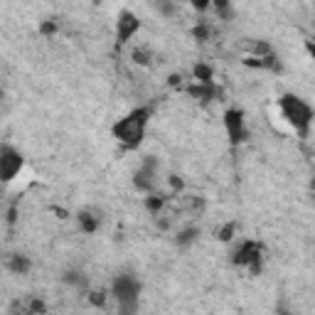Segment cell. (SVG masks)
I'll list each match as a JSON object with an SVG mask.
<instances>
[{
    "mask_svg": "<svg viewBox=\"0 0 315 315\" xmlns=\"http://www.w3.org/2000/svg\"><path fill=\"white\" fill-rule=\"evenodd\" d=\"M151 121V109L148 106H138L123 118H118L114 126V136L118 143H123L126 148H138L143 138H145V128Z\"/></svg>",
    "mask_w": 315,
    "mask_h": 315,
    "instance_id": "6da1fadb",
    "label": "cell"
},
{
    "mask_svg": "<svg viewBox=\"0 0 315 315\" xmlns=\"http://www.w3.org/2000/svg\"><path fill=\"white\" fill-rule=\"evenodd\" d=\"M278 109H281L283 118H286L298 133L305 136V133L310 131L313 109H310V103H305L301 96H296V94H283V96L278 99Z\"/></svg>",
    "mask_w": 315,
    "mask_h": 315,
    "instance_id": "7a4b0ae2",
    "label": "cell"
},
{
    "mask_svg": "<svg viewBox=\"0 0 315 315\" xmlns=\"http://www.w3.org/2000/svg\"><path fill=\"white\" fill-rule=\"evenodd\" d=\"M111 296L116 298L118 308L123 313H133L138 308V296H140V283L136 276L131 274H121V276L114 278L111 283Z\"/></svg>",
    "mask_w": 315,
    "mask_h": 315,
    "instance_id": "3957f363",
    "label": "cell"
},
{
    "mask_svg": "<svg viewBox=\"0 0 315 315\" xmlns=\"http://www.w3.org/2000/svg\"><path fill=\"white\" fill-rule=\"evenodd\" d=\"M23 155L17 148L13 145H0V182H10L15 177L20 175V170H23Z\"/></svg>",
    "mask_w": 315,
    "mask_h": 315,
    "instance_id": "277c9868",
    "label": "cell"
},
{
    "mask_svg": "<svg viewBox=\"0 0 315 315\" xmlns=\"http://www.w3.org/2000/svg\"><path fill=\"white\" fill-rule=\"evenodd\" d=\"M237 266H249L251 274H259V261H261V246L256 241H241L239 246L234 249V259H232Z\"/></svg>",
    "mask_w": 315,
    "mask_h": 315,
    "instance_id": "5b68a950",
    "label": "cell"
},
{
    "mask_svg": "<svg viewBox=\"0 0 315 315\" xmlns=\"http://www.w3.org/2000/svg\"><path fill=\"white\" fill-rule=\"evenodd\" d=\"M155 177H158V163H155V158H145V160L138 165L136 175H133V185H136V190H140V192H153Z\"/></svg>",
    "mask_w": 315,
    "mask_h": 315,
    "instance_id": "8992f818",
    "label": "cell"
},
{
    "mask_svg": "<svg viewBox=\"0 0 315 315\" xmlns=\"http://www.w3.org/2000/svg\"><path fill=\"white\" fill-rule=\"evenodd\" d=\"M138 30H140L138 15H133L131 10H121L118 13V17H116V39H118V45H126Z\"/></svg>",
    "mask_w": 315,
    "mask_h": 315,
    "instance_id": "52a82bcc",
    "label": "cell"
},
{
    "mask_svg": "<svg viewBox=\"0 0 315 315\" xmlns=\"http://www.w3.org/2000/svg\"><path fill=\"white\" fill-rule=\"evenodd\" d=\"M224 128H227V136L232 143H241L246 138V126H244V114L239 109H229L224 114Z\"/></svg>",
    "mask_w": 315,
    "mask_h": 315,
    "instance_id": "ba28073f",
    "label": "cell"
},
{
    "mask_svg": "<svg viewBox=\"0 0 315 315\" xmlns=\"http://www.w3.org/2000/svg\"><path fill=\"white\" fill-rule=\"evenodd\" d=\"M190 94L200 101H212L219 96V89L215 87V81H212V84H195V87L190 89Z\"/></svg>",
    "mask_w": 315,
    "mask_h": 315,
    "instance_id": "9c48e42d",
    "label": "cell"
},
{
    "mask_svg": "<svg viewBox=\"0 0 315 315\" xmlns=\"http://www.w3.org/2000/svg\"><path fill=\"white\" fill-rule=\"evenodd\" d=\"M30 259L23 256V254H13L10 259H8V268L13 271V274H20V276H25L27 271H30Z\"/></svg>",
    "mask_w": 315,
    "mask_h": 315,
    "instance_id": "30bf717a",
    "label": "cell"
},
{
    "mask_svg": "<svg viewBox=\"0 0 315 315\" xmlns=\"http://www.w3.org/2000/svg\"><path fill=\"white\" fill-rule=\"evenodd\" d=\"M76 222H79V229H81L84 234H94V232L99 229V217H94L91 212H79Z\"/></svg>",
    "mask_w": 315,
    "mask_h": 315,
    "instance_id": "8fae6325",
    "label": "cell"
},
{
    "mask_svg": "<svg viewBox=\"0 0 315 315\" xmlns=\"http://www.w3.org/2000/svg\"><path fill=\"white\" fill-rule=\"evenodd\" d=\"M192 74H195L197 84H212V67H207V64H195Z\"/></svg>",
    "mask_w": 315,
    "mask_h": 315,
    "instance_id": "7c38bea8",
    "label": "cell"
},
{
    "mask_svg": "<svg viewBox=\"0 0 315 315\" xmlns=\"http://www.w3.org/2000/svg\"><path fill=\"white\" fill-rule=\"evenodd\" d=\"M197 237H200V229L197 227L185 229V232H180V234H177V246H190L192 241H197Z\"/></svg>",
    "mask_w": 315,
    "mask_h": 315,
    "instance_id": "4fadbf2b",
    "label": "cell"
},
{
    "mask_svg": "<svg viewBox=\"0 0 315 315\" xmlns=\"http://www.w3.org/2000/svg\"><path fill=\"white\" fill-rule=\"evenodd\" d=\"M212 5H215L217 15H219L222 20H232L234 10H232V3H229V0H212Z\"/></svg>",
    "mask_w": 315,
    "mask_h": 315,
    "instance_id": "5bb4252c",
    "label": "cell"
},
{
    "mask_svg": "<svg viewBox=\"0 0 315 315\" xmlns=\"http://www.w3.org/2000/svg\"><path fill=\"white\" fill-rule=\"evenodd\" d=\"M234 234H237V222H229V224H224V227L217 232V239L219 241H232L234 239Z\"/></svg>",
    "mask_w": 315,
    "mask_h": 315,
    "instance_id": "9a60e30c",
    "label": "cell"
},
{
    "mask_svg": "<svg viewBox=\"0 0 315 315\" xmlns=\"http://www.w3.org/2000/svg\"><path fill=\"white\" fill-rule=\"evenodd\" d=\"M64 281H67V283H72V286H76V288H87V278H84V274L69 271V274L64 276Z\"/></svg>",
    "mask_w": 315,
    "mask_h": 315,
    "instance_id": "2e32d148",
    "label": "cell"
},
{
    "mask_svg": "<svg viewBox=\"0 0 315 315\" xmlns=\"http://www.w3.org/2000/svg\"><path fill=\"white\" fill-rule=\"evenodd\" d=\"M145 207H148V212L158 215V212L163 209V197H158V195H151V197L145 200Z\"/></svg>",
    "mask_w": 315,
    "mask_h": 315,
    "instance_id": "e0dca14e",
    "label": "cell"
},
{
    "mask_svg": "<svg viewBox=\"0 0 315 315\" xmlns=\"http://www.w3.org/2000/svg\"><path fill=\"white\" fill-rule=\"evenodd\" d=\"M190 3H192V8L200 10V13H204L207 8H212V0H190Z\"/></svg>",
    "mask_w": 315,
    "mask_h": 315,
    "instance_id": "ac0fdd59",
    "label": "cell"
},
{
    "mask_svg": "<svg viewBox=\"0 0 315 315\" xmlns=\"http://www.w3.org/2000/svg\"><path fill=\"white\" fill-rule=\"evenodd\" d=\"M133 59H136V62H138V64H143V67H148V64H151V59H148V54H145V52H143V50H136V52H133Z\"/></svg>",
    "mask_w": 315,
    "mask_h": 315,
    "instance_id": "d6986e66",
    "label": "cell"
},
{
    "mask_svg": "<svg viewBox=\"0 0 315 315\" xmlns=\"http://www.w3.org/2000/svg\"><path fill=\"white\" fill-rule=\"evenodd\" d=\"M91 303H94V305H99V308H103V303H106L103 293H91Z\"/></svg>",
    "mask_w": 315,
    "mask_h": 315,
    "instance_id": "ffe728a7",
    "label": "cell"
},
{
    "mask_svg": "<svg viewBox=\"0 0 315 315\" xmlns=\"http://www.w3.org/2000/svg\"><path fill=\"white\" fill-rule=\"evenodd\" d=\"M207 35H209V30H207V27H204V25L195 27V37H197V39H204V37H207Z\"/></svg>",
    "mask_w": 315,
    "mask_h": 315,
    "instance_id": "44dd1931",
    "label": "cell"
},
{
    "mask_svg": "<svg viewBox=\"0 0 315 315\" xmlns=\"http://www.w3.org/2000/svg\"><path fill=\"white\" fill-rule=\"evenodd\" d=\"M42 30V35H54V30H57V25L54 23H45V25L39 27Z\"/></svg>",
    "mask_w": 315,
    "mask_h": 315,
    "instance_id": "7402d4cb",
    "label": "cell"
},
{
    "mask_svg": "<svg viewBox=\"0 0 315 315\" xmlns=\"http://www.w3.org/2000/svg\"><path fill=\"white\" fill-rule=\"evenodd\" d=\"M30 310H45V303H39V301H32V305H30Z\"/></svg>",
    "mask_w": 315,
    "mask_h": 315,
    "instance_id": "603a6c76",
    "label": "cell"
},
{
    "mask_svg": "<svg viewBox=\"0 0 315 315\" xmlns=\"http://www.w3.org/2000/svg\"><path fill=\"white\" fill-rule=\"evenodd\" d=\"M170 185L177 187V190H182V180H180V177H173V180H170Z\"/></svg>",
    "mask_w": 315,
    "mask_h": 315,
    "instance_id": "cb8c5ba5",
    "label": "cell"
}]
</instances>
